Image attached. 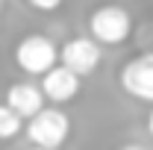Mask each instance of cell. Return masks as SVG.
I'll list each match as a JSON object with an SVG mask.
<instances>
[{
  "label": "cell",
  "instance_id": "obj_1",
  "mask_svg": "<svg viewBox=\"0 0 153 150\" xmlns=\"http://www.w3.org/2000/svg\"><path fill=\"white\" fill-rule=\"evenodd\" d=\"M88 33L103 44V47H115V44H124L130 33H133V18L124 6H115V3H106L94 9L88 15Z\"/></svg>",
  "mask_w": 153,
  "mask_h": 150
},
{
  "label": "cell",
  "instance_id": "obj_2",
  "mask_svg": "<svg viewBox=\"0 0 153 150\" xmlns=\"http://www.w3.org/2000/svg\"><path fill=\"white\" fill-rule=\"evenodd\" d=\"M56 62H59V47L53 44V38L41 36V33L24 36L15 47V65L30 76L47 74Z\"/></svg>",
  "mask_w": 153,
  "mask_h": 150
},
{
  "label": "cell",
  "instance_id": "obj_3",
  "mask_svg": "<svg viewBox=\"0 0 153 150\" xmlns=\"http://www.w3.org/2000/svg\"><path fill=\"white\" fill-rule=\"evenodd\" d=\"M27 135L30 141L38 144V147H62L71 135V121L68 115L56 109V106H44L41 112H36L33 118H27Z\"/></svg>",
  "mask_w": 153,
  "mask_h": 150
},
{
  "label": "cell",
  "instance_id": "obj_4",
  "mask_svg": "<svg viewBox=\"0 0 153 150\" xmlns=\"http://www.w3.org/2000/svg\"><path fill=\"white\" fill-rule=\"evenodd\" d=\"M118 82H121V88L130 97L141 100V103H153V53L130 59L121 68Z\"/></svg>",
  "mask_w": 153,
  "mask_h": 150
},
{
  "label": "cell",
  "instance_id": "obj_5",
  "mask_svg": "<svg viewBox=\"0 0 153 150\" xmlns=\"http://www.w3.org/2000/svg\"><path fill=\"white\" fill-rule=\"evenodd\" d=\"M59 62L62 65H68L71 71H76L79 76L91 74L97 65H100V41L94 36L85 38H71V41H65L62 44V50H59Z\"/></svg>",
  "mask_w": 153,
  "mask_h": 150
},
{
  "label": "cell",
  "instance_id": "obj_6",
  "mask_svg": "<svg viewBox=\"0 0 153 150\" xmlns=\"http://www.w3.org/2000/svg\"><path fill=\"white\" fill-rule=\"evenodd\" d=\"M41 88H44L50 103H68L79 94V74L59 62L47 74H41Z\"/></svg>",
  "mask_w": 153,
  "mask_h": 150
},
{
  "label": "cell",
  "instance_id": "obj_7",
  "mask_svg": "<svg viewBox=\"0 0 153 150\" xmlns=\"http://www.w3.org/2000/svg\"><path fill=\"white\" fill-rule=\"evenodd\" d=\"M44 100H47V94L36 82H15V85L6 88V103L12 109H18L24 118H33L36 112H41L44 109Z\"/></svg>",
  "mask_w": 153,
  "mask_h": 150
},
{
  "label": "cell",
  "instance_id": "obj_8",
  "mask_svg": "<svg viewBox=\"0 0 153 150\" xmlns=\"http://www.w3.org/2000/svg\"><path fill=\"white\" fill-rule=\"evenodd\" d=\"M24 115L18 109H12L9 103H0V141H9V138H15L21 130H27L24 127Z\"/></svg>",
  "mask_w": 153,
  "mask_h": 150
},
{
  "label": "cell",
  "instance_id": "obj_9",
  "mask_svg": "<svg viewBox=\"0 0 153 150\" xmlns=\"http://www.w3.org/2000/svg\"><path fill=\"white\" fill-rule=\"evenodd\" d=\"M33 9H38V12H53V9H59L62 6V0H27Z\"/></svg>",
  "mask_w": 153,
  "mask_h": 150
},
{
  "label": "cell",
  "instance_id": "obj_10",
  "mask_svg": "<svg viewBox=\"0 0 153 150\" xmlns=\"http://www.w3.org/2000/svg\"><path fill=\"white\" fill-rule=\"evenodd\" d=\"M147 132L153 135V109H150V115H147Z\"/></svg>",
  "mask_w": 153,
  "mask_h": 150
}]
</instances>
